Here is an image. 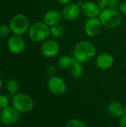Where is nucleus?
<instances>
[{"label":"nucleus","mask_w":126,"mask_h":127,"mask_svg":"<svg viewBox=\"0 0 126 127\" xmlns=\"http://www.w3.org/2000/svg\"><path fill=\"white\" fill-rule=\"evenodd\" d=\"M7 48L11 53L19 54L22 53L25 48V40L21 36L14 34L9 38L7 41Z\"/></svg>","instance_id":"obj_12"},{"label":"nucleus","mask_w":126,"mask_h":127,"mask_svg":"<svg viewBox=\"0 0 126 127\" xmlns=\"http://www.w3.org/2000/svg\"><path fill=\"white\" fill-rule=\"evenodd\" d=\"M80 9L81 13L88 19L99 17L102 10L97 5V4L93 1L84 2L83 4H82Z\"/></svg>","instance_id":"obj_13"},{"label":"nucleus","mask_w":126,"mask_h":127,"mask_svg":"<svg viewBox=\"0 0 126 127\" xmlns=\"http://www.w3.org/2000/svg\"><path fill=\"white\" fill-rule=\"evenodd\" d=\"M1 111L0 110V121H1Z\"/></svg>","instance_id":"obj_30"},{"label":"nucleus","mask_w":126,"mask_h":127,"mask_svg":"<svg viewBox=\"0 0 126 127\" xmlns=\"http://www.w3.org/2000/svg\"><path fill=\"white\" fill-rule=\"evenodd\" d=\"M62 19L61 12L57 10H50L44 14L43 22L50 28L52 26L59 25Z\"/></svg>","instance_id":"obj_14"},{"label":"nucleus","mask_w":126,"mask_h":127,"mask_svg":"<svg viewBox=\"0 0 126 127\" xmlns=\"http://www.w3.org/2000/svg\"><path fill=\"white\" fill-rule=\"evenodd\" d=\"M62 18L68 21H74L79 18L81 14L80 6L77 3H69L64 6L62 10Z\"/></svg>","instance_id":"obj_10"},{"label":"nucleus","mask_w":126,"mask_h":127,"mask_svg":"<svg viewBox=\"0 0 126 127\" xmlns=\"http://www.w3.org/2000/svg\"><path fill=\"white\" fill-rule=\"evenodd\" d=\"M10 28L6 25H0V36L1 37H6L9 35L10 31Z\"/></svg>","instance_id":"obj_22"},{"label":"nucleus","mask_w":126,"mask_h":127,"mask_svg":"<svg viewBox=\"0 0 126 127\" xmlns=\"http://www.w3.org/2000/svg\"><path fill=\"white\" fill-rule=\"evenodd\" d=\"M108 2H109V0H97L96 3L97 4V5L100 7L101 10H103L108 7Z\"/></svg>","instance_id":"obj_23"},{"label":"nucleus","mask_w":126,"mask_h":127,"mask_svg":"<svg viewBox=\"0 0 126 127\" xmlns=\"http://www.w3.org/2000/svg\"><path fill=\"white\" fill-rule=\"evenodd\" d=\"M71 75L74 79H79L82 77L84 74V68L82 63L75 61L72 67L71 68Z\"/></svg>","instance_id":"obj_17"},{"label":"nucleus","mask_w":126,"mask_h":127,"mask_svg":"<svg viewBox=\"0 0 126 127\" xmlns=\"http://www.w3.org/2000/svg\"><path fill=\"white\" fill-rule=\"evenodd\" d=\"M13 106L22 113L30 112L34 107L33 100L25 93H17L14 95L12 100Z\"/></svg>","instance_id":"obj_5"},{"label":"nucleus","mask_w":126,"mask_h":127,"mask_svg":"<svg viewBox=\"0 0 126 127\" xmlns=\"http://www.w3.org/2000/svg\"><path fill=\"white\" fill-rule=\"evenodd\" d=\"M40 51L44 57L52 58L59 54L60 51V45L55 40H45L41 45Z\"/></svg>","instance_id":"obj_8"},{"label":"nucleus","mask_w":126,"mask_h":127,"mask_svg":"<svg viewBox=\"0 0 126 127\" xmlns=\"http://www.w3.org/2000/svg\"><path fill=\"white\" fill-rule=\"evenodd\" d=\"M124 108H125V114H126V106H124Z\"/></svg>","instance_id":"obj_31"},{"label":"nucleus","mask_w":126,"mask_h":127,"mask_svg":"<svg viewBox=\"0 0 126 127\" xmlns=\"http://www.w3.org/2000/svg\"><path fill=\"white\" fill-rule=\"evenodd\" d=\"M102 28V24L99 17L87 19L84 24V31L90 37H94L99 35Z\"/></svg>","instance_id":"obj_7"},{"label":"nucleus","mask_w":126,"mask_h":127,"mask_svg":"<svg viewBox=\"0 0 126 127\" xmlns=\"http://www.w3.org/2000/svg\"><path fill=\"white\" fill-rule=\"evenodd\" d=\"M64 127H87V126L79 119H71L65 124Z\"/></svg>","instance_id":"obj_20"},{"label":"nucleus","mask_w":126,"mask_h":127,"mask_svg":"<svg viewBox=\"0 0 126 127\" xmlns=\"http://www.w3.org/2000/svg\"><path fill=\"white\" fill-rule=\"evenodd\" d=\"M119 8H120V12L121 13V14L126 16V1H123L120 3Z\"/></svg>","instance_id":"obj_25"},{"label":"nucleus","mask_w":126,"mask_h":127,"mask_svg":"<svg viewBox=\"0 0 126 127\" xmlns=\"http://www.w3.org/2000/svg\"><path fill=\"white\" fill-rule=\"evenodd\" d=\"M50 35H52L53 37L56 38L62 37L65 33V29L60 24L50 27Z\"/></svg>","instance_id":"obj_19"},{"label":"nucleus","mask_w":126,"mask_h":127,"mask_svg":"<svg viewBox=\"0 0 126 127\" xmlns=\"http://www.w3.org/2000/svg\"><path fill=\"white\" fill-rule=\"evenodd\" d=\"M50 35V27L45 23L37 22L30 25L28 30L29 38L34 42L45 41Z\"/></svg>","instance_id":"obj_3"},{"label":"nucleus","mask_w":126,"mask_h":127,"mask_svg":"<svg viewBox=\"0 0 126 127\" xmlns=\"http://www.w3.org/2000/svg\"><path fill=\"white\" fill-rule=\"evenodd\" d=\"M71 0H57V1L62 5H66L69 3H71Z\"/></svg>","instance_id":"obj_28"},{"label":"nucleus","mask_w":126,"mask_h":127,"mask_svg":"<svg viewBox=\"0 0 126 127\" xmlns=\"http://www.w3.org/2000/svg\"><path fill=\"white\" fill-rule=\"evenodd\" d=\"M97 53V49L93 43L83 40L76 44L73 50V57L79 63H85L92 60Z\"/></svg>","instance_id":"obj_1"},{"label":"nucleus","mask_w":126,"mask_h":127,"mask_svg":"<svg viewBox=\"0 0 126 127\" xmlns=\"http://www.w3.org/2000/svg\"><path fill=\"white\" fill-rule=\"evenodd\" d=\"M109 115L114 118H120L125 115L124 106L118 101H111L107 107Z\"/></svg>","instance_id":"obj_15"},{"label":"nucleus","mask_w":126,"mask_h":127,"mask_svg":"<svg viewBox=\"0 0 126 127\" xmlns=\"http://www.w3.org/2000/svg\"><path fill=\"white\" fill-rule=\"evenodd\" d=\"M120 4L119 0H109L108 7L111 8V9H115V10H117V8L120 6Z\"/></svg>","instance_id":"obj_24"},{"label":"nucleus","mask_w":126,"mask_h":127,"mask_svg":"<svg viewBox=\"0 0 126 127\" xmlns=\"http://www.w3.org/2000/svg\"><path fill=\"white\" fill-rule=\"evenodd\" d=\"M114 63V57L110 53H102L99 54L95 60L97 68L102 71H106L111 68Z\"/></svg>","instance_id":"obj_11"},{"label":"nucleus","mask_w":126,"mask_h":127,"mask_svg":"<svg viewBox=\"0 0 126 127\" xmlns=\"http://www.w3.org/2000/svg\"><path fill=\"white\" fill-rule=\"evenodd\" d=\"M1 86H2V81H1V80L0 79V89H1Z\"/></svg>","instance_id":"obj_29"},{"label":"nucleus","mask_w":126,"mask_h":127,"mask_svg":"<svg viewBox=\"0 0 126 127\" xmlns=\"http://www.w3.org/2000/svg\"><path fill=\"white\" fill-rule=\"evenodd\" d=\"M6 88L9 93L16 95L19 89V83L16 79H9L6 83Z\"/></svg>","instance_id":"obj_18"},{"label":"nucleus","mask_w":126,"mask_h":127,"mask_svg":"<svg viewBox=\"0 0 126 127\" xmlns=\"http://www.w3.org/2000/svg\"><path fill=\"white\" fill-rule=\"evenodd\" d=\"M75 60L74 57L69 55H62L57 60V66L62 70L71 69L74 63H75Z\"/></svg>","instance_id":"obj_16"},{"label":"nucleus","mask_w":126,"mask_h":127,"mask_svg":"<svg viewBox=\"0 0 126 127\" xmlns=\"http://www.w3.org/2000/svg\"><path fill=\"white\" fill-rule=\"evenodd\" d=\"M9 98L4 95H0V109H4L9 106Z\"/></svg>","instance_id":"obj_21"},{"label":"nucleus","mask_w":126,"mask_h":127,"mask_svg":"<svg viewBox=\"0 0 126 127\" xmlns=\"http://www.w3.org/2000/svg\"><path fill=\"white\" fill-rule=\"evenodd\" d=\"M120 127H126V114L120 118Z\"/></svg>","instance_id":"obj_26"},{"label":"nucleus","mask_w":126,"mask_h":127,"mask_svg":"<svg viewBox=\"0 0 126 127\" xmlns=\"http://www.w3.org/2000/svg\"><path fill=\"white\" fill-rule=\"evenodd\" d=\"M19 112L13 106H7L1 110V121L6 126H13L19 121Z\"/></svg>","instance_id":"obj_9"},{"label":"nucleus","mask_w":126,"mask_h":127,"mask_svg":"<svg viewBox=\"0 0 126 127\" xmlns=\"http://www.w3.org/2000/svg\"><path fill=\"white\" fill-rule=\"evenodd\" d=\"M48 90L55 95H62L66 92L67 84L65 81L58 76H52L47 83Z\"/></svg>","instance_id":"obj_6"},{"label":"nucleus","mask_w":126,"mask_h":127,"mask_svg":"<svg viewBox=\"0 0 126 127\" xmlns=\"http://www.w3.org/2000/svg\"><path fill=\"white\" fill-rule=\"evenodd\" d=\"M125 26H126V22H125Z\"/></svg>","instance_id":"obj_32"},{"label":"nucleus","mask_w":126,"mask_h":127,"mask_svg":"<svg viewBox=\"0 0 126 127\" xmlns=\"http://www.w3.org/2000/svg\"><path fill=\"white\" fill-rule=\"evenodd\" d=\"M30 20L28 17L22 13L15 15L10 20V28L11 31L16 35H23L30 28Z\"/></svg>","instance_id":"obj_4"},{"label":"nucleus","mask_w":126,"mask_h":127,"mask_svg":"<svg viewBox=\"0 0 126 127\" xmlns=\"http://www.w3.org/2000/svg\"><path fill=\"white\" fill-rule=\"evenodd\" d=\"M99 19H100L102 26L107 28H114L121 24L123 16L121 13L117 10L107 7L101 10Z\"/></svg>","instance_id":"obj_2"},{"label":"nucleus","mask_w":126,"mask_h":127,"mask_svg":"<svg viewBox=\"0 0 126 127\" xmlns=\"http://www.w3.org/2000/svg\"><path fill=\"white\" fill-rule=\"evenodd\" d=\"M47 71H48V74L49 75H51V77L52 76H54L53 74H55L56 70H55V68L53 66H49V67H48Z\"/></svg>","instance_id":"obj_27"}]
</instances>
